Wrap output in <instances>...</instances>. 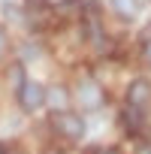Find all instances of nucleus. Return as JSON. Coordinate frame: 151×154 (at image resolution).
I'll list each match as a JSON object with an SVG mask.
<instances>
[{"label": "nucleus", "mask_w": 151, "mask_h": 154, "mask_svg": "<svg viewBox=\"0 0 151 154\" xmlns=\"http://www.w3.org/2000/svg\"><path fill=\"white\" fill-rule=\"evenodd\" d=\"M97 154H115V151H112V148H103V151H97Z\"/></svg>", "instance_id": "nucleus-10"}, {"label": "nucleus", "mask_w": 151, "mask_h": 154, "mask_svg": "<svg viewBox=\"0 0 151 154\" xmlns=\"http://www.w3.org/2000/svg\"><path fill=\"white\" fill-rule=\"evenodd\" d=\"M76 97H79V103H82L85 109H100V106H103V91H100V85L91 82V79H82L79 85H76Z\"/></svg>", "instance_id": "nucleus-3"}, {"label": "nucleus", "mask_w": 151, "mask_h": 154, "mask_svg": "<svg viewBox=\"0 0 151 154\" xmlns=\"http://www.w3.org/2000/svg\"><path fill=\"white\" fill-rule=\"evenodd\" d=\"M112 3H115V9H118L121 15H127V18H133V15L139 12V3H136V0H112Z\"/></svg>", "instance_id": "nucleus-7"}, {"label": "nucleus", "mask_w": 151, "mask_h": 154, "mask_svg": "<svg viewBox=\"0 0 151 154\" xmlns=\"http://www.w3.org/2000/svg\"><path fill=\"white\" fill-rule=\"evenodd\" d=\"M18 103H21L24 112H36V109L45 103V91H42V85H36V82H24V85L18 88Z\"/></svg>", "instance_id": "nucleus-2"}, {"label": "nucleus", "mask_w": 151, "mask_h": 154, "mask_svg": "<svg viewBox=\"0 0 151 154\" xmlns=\"http://www.w3.org/2000/svg\"><path fill=\"white\" fill-rule=\"evenodd\" d=\"M30 3H42V0H30Z\"/></svg>", "instance_id": "nucleus-12"}, {"label": "nucleus", "mask_w": 151, "mask_h": 154, "mask_svg": "<svg viewBox=\"0 0 151 154\" xmlns=\"http://www.w3.org/2000/svg\"><path fill=\"white\" fill-rule=\"evenodd\" d=\"M145 57H148V63H151V42L145 45Z\"/></svg>", "instance_id": "nucleus-8"}, {"label": "nucleus", "mask_w": 151, "mask_h": 154, "mask_svg": "<svg viewBox=\"0 0 151 154\" xmlns=\"http://www.w3.org/2000/svg\"><path fill=\"white\" fill-rule=\"evenodd\" d=\"M3 154H21V151H18V148H9V151H3Z\"/></svg>", "instance_id": "nucleus-9"}, {"label": "nucleus", "mask_w": 151, "mask_h": 154, "mask_svg": "<svg viewBox=\"0 0 151 154\" xmlns=\"http://www.w3.org/2000/svg\"><path fill=\"white\" fill-rule=\"evenodd\" d=\"M121 124H124L130 133H136V130L142 127V109H133V106H127V109L121 112Z\"/></svg>", "instance_id": "nucleus-5"}, {"label": "nucleus", "mask_w": 151, "mask_h": 154, "mask_svg": "<svg viewBox=\"0 0 151 154\" xmlns=\"http://www.w3.org/2000/svg\"><path fill=\"white\" fill-rule=\"evenodd\" d=\"M3 42H6V39H3V33H0V51H3Z\"/></svg>", "instance_id": "nucleus-11"}, {"label": "nucleus", "mask_w": 151, "mask_h": 154, "mask_svg": "<svg viewBox=\"0 0 151 154\" xmlns=\"http://www.w3.org/2000/svg\"><path fill=\"white\" fill-rule=\"evenodd\" d=\"M51 124H54V133H60L63 139H82L85 133V121L72 112H57Z\"/></svg>", "instance_id": "nucleus-1"}, {"label": "nucleus", "mask_w": 151, "mask_h": 154, "mask_svg": "<svg viewBox=\"0 0 151 154\" xmlns=\"http://www.w3.org/2000/svg\"><path fill=\"white\" fill-rule=\"evenodd\" d=\"M0 154H3V151H0Z\"/></svg>", "instance_id": "nucleus-13"}, {"label": "nucleus", "mask_w": 151, "mask_h": 154, "mask_svg": "<svg viewBox=\"0 0 151 154\" xmlns=\"http://www.w3.org/2000/svg\"><path fill=\"white\" fill-rule=\"evenodd\" d=\"M127 100H130L133 109H142V106L151 100V88H148V82H145V79H136V82L127 88Z\"/></svg>", "instance_id": "nucleus-4"}, {"label": "nucleus", "mask_w": 151, "mask_h": 154, "mask_svg": "<svg viewBox=\"0 0 151 154\" xmlns=\"http://www.w3.org/2000/svg\"><path fill=\"white\" fill-rule=\"evenodd\" d=\"M45 100H48V106H54V109H66V88H51L48 94H45Z\"/></svg>", "instance_id": "nucleus-6"}]
</instances>
